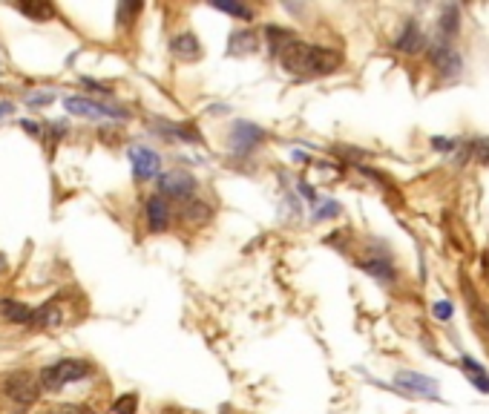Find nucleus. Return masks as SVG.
I'll return each instance as SVG.
<instances>
[{
	"mask_svg": "<svg viewBox=\"0 0 489 414\" xmlns=\"http://www.w3.org/2000/svg\"><path fill=\"white\" fill-rule=\"evenodd\" d=\"M432 314L437 317V319H452V314H455V308H452V302H446V300H441V302H435V308H432Z\"/></svg>",
	"mask_w": 489,
	"mask_h": 414,
	"instance_id": "obj_25",
	"label": "nucleus"
},
{
	"mask_svg": "<svg viewBox=\"0 0 489 414\" xmlns=\"http://www.w3.org/2000/svg\"><path fill=\"white\" fill-rule=\"evenodd\" d=\"M138 409V397L136 394H124L115 400V406H112V414H136Z\"/></svg>",
	"mask_w": 489,
	"mask_h": 414,
	"instance_id": "obj_23",
	"label": "nucleus"
},
{
	"mask_svg": "<svg viewBox=\"0 0 489 414\" xmlns=\"http://www.w3.org/2000/svg\"><path fill=\"white\" fill-rule=\"evenodd\" d=\"M472 147H475V153H478V159L486 164V161H489V141H486V138H478Z\"/></svg>",
	"mask_w": 489,
	"mask_h": 414,
	"instance_id": "obj_28",
	"label": "nucleus"
},
{
	"mask_svg": "<svg viewBox=\"0 0 489 414\" xmlns=\"http://www.w3.org/2000/svg\"><path fill=\"white\" fill-rule=\"evenodd\" d=\"M63 107L72 115H81V119H124V110H115V107H104L98 101H89V98H67Z\"/></svg>",
	"mask_w": 489,
	"mask_h": 414,
	"instance_id": "obj_8",
	"label": "nucleus"
},
{
	"mask_svg": "<svg viewBox=\"0 0 489 414\" xmlns=\"http://www.w3.org/2000/svg\"><path fill=\"white\" fill-rule=\"evenodd\" d=\"M182 216L187 219V222H204V219L211 216V207L204 202H190V204H185Z\"/></svg>",
	"mask_w": 489,
	"mask_h": 414,
	"instance_id": "obj_21",
	"label": "nucleus"
},
{
	"mask_svg": "<svg viewBox=\"0 0 489 414\" xmlns=\"http://www.w3.org/2000/svg\"><path fill=\"white\" fill-rule=\"evenodd\" d=\"M460 371H463V377H467L475 388H478L481 394H489V374H486V368L481 366L478 360L460 357Z\"/></svg>",
	"mask_w": 489,
	"mask_h": 414,
	"instance_id": "obj_13",
	"label": "nucleus"
},
{
	"mask_svg": "<svg viewBox=\"0 0 489 414\" xmlns=\"http://www.w3.org/2000/svg\"><path fill=\"white\" fill-rule=\"evenodd\" d=\"M27 101H29V107H44V104L53 101V95H49V93L46 95H29Z\"/></svg>",
	"mask_w": 489,
	"mask_h": 414,
	"instance_id": "obj_29",
	"label": "nucleus"
},
{
	"mask_svg": "<svg viewBox=\"0 0 489 414\" xmlns=\"http://www.w3.org/2000/svg\"><path fill=\"white\" fill-rule=\"evenodd\" d=\"M213 9L225 12V15H230V18H239V21H251L253 18V9L242 6V4H213Z\"/></svg>",
	"mask_w": 489,
	"mask_h": 414,
	"instance_id": "obj_22",
	"label": "nucleus"
},
{
	"mask_svg": "<svg viewBox=\"0 0 489 414\" xmlns=\"http://www.w3.org/2000/svg\"><path fill=\"white\" fill-rule=\"evenodd\" d=\"M147 225L153 233H164L170 225V204L164 196H150L147 199Z\"/></svg>",
	"mask_w": 489,
	"mask_h": 414,
	"instance_id": "obj_11",
	"label": "nucleus"
},
{
	"mask_svg": "<svg viewBox=\"0 0 489 414\" xmlns=\"http://www.w3.org/2000/svg\"><path fill=\"white\" fill-rule=\"evenodd\" d=\"M256 46H260V41H256L251 29H236L228 37V55H251V52H256Z\"/></svg>",
	"mask_w": 489,
	"mask_h": 414,
	"instance_id": "obj_15",
	"label": "nucleus"
},
{
	"mask_svg": "<svg viewBox=\"0 0 489 414\" xmlns=\"http://www.w3.org/2000/svg\"><path fill=\"white\" fill-rule=\"evenodd\" d=\"M141 12V4H119V23L127 26Z\"/></svg>",
	"mask_w": 489,
	"mask_h": 414,
	"instance_id": "obj_24",
	"label": "nucleus"
},
{
	"mask_svg": "<svg viewBox=\"0 0 489 414\" xmlns=\"http://www.w3.org/2000/svg\"><path fill=\"white\" fill-rule=\"evenodd\" d=\"M130 164H133V173L138 181H147L153 176H159L162 170V159L156 150L150 147H133L130 150Z\"/></svg>",
	"mask_w": 489,
	"mask_h": 414,
	"instance_id": "obj_9",
	"label": "nucleus"
},
{
	"mask_svg": "<svg viewBox=\"0 0 489 414\" xmlns=\"http://www.w3.org/2000/svg\"><path fill=\"white\" fill-rule=\"evenodd\" d=\"M282 61V70L294 78H323V75H331L340 70L343 63V55L337 49L331 46H319V44H308V41H294L286 52L279 55Z\"/></svg>",
	"mask_w": 489,
	"mask_h": 414,
	"instance_id": "obj_1",
	"label": "nucleus"
},
{
	"mask_svg": "<svg viewBox=\"0 0 489 414\" xmlns=\"http://www.w3.org/2000/svg\"><path fill=\"white\" fill-rule=\"evenodd\" d=\"M437 29H441V35H446V37L458 35V29H460V9L455 4H446L441 9V15H437Z\"/></svg>",
	"mask_w": 489,
	"mask_h": 414,
	"instance_id": "obj_19",
	"label": "nucleus"
},
{
	"mask_svg": "<svg viewBox=\"0 0 489 414\" xmlns=\"http://www.w3.org/2000/svg\"><path fill=\"white\" fill-rule=\"evenodd\" d=\"M429 61L432 67L437 70L441 78H458L463 72V61H460V52L449 44V41H437L429 46Z\"/></svg>",
	"mask_w": 489,
	"mask_h": 414,
	"instance_id": "obj_3",
	"label": "nucleus"
},
{
	"mask_svg": "<svg viewBox=\"0 0 489 414\" xmlns=\"http://www.w3.org/2000/svg\"><path fill=\"white\" fill-rule=\"evenodd\" d=\"M18 12H23V15L32 18V21H49V18H55V6L53 4H21Z\"/></svg>",
	"mask_w": 489,
	"mask_h": 414,
	"instance_id": "obj_20",
	"label": "nucleus"
},
{
	"mask_svg": "<svg viewBox=\"0 0 489 414\" xmlns=\"http://www.w3.org/2000/svg\"><path fill=\"white\" fill-rule=\"evenodd\" d=\"M53 414H93L87 406H79V403H67V406H58L53 409Z\"/></svg>",
	"mask_w": 489,
	"mask_h": 414,
	"instance_id": "obj_27",
	"label": "nucleus"
},
{
	"mask_svg": "<svg viewBox=\"0 0 489 414\" xmlns=\"http://www.w3.org/2000/svg\"><path fill=\"white\" fill-rule=\"evenodd\" d=\"M265 37H268V49H271V55H282L294 41H297V35L291 29H282V26H268L265 29Z\"/></svg>",
	"mask_w": 489,
	"mask_h": 414,
	"instance_id": "obj_17",
	"label": "nucleus"
},
{
	"mask_svg": "<svg viewBox=\"0 0 489 414\" xmlns=\"http://www.w3.org/2000/svg\"><path fill=\"white\" fill-rule=\"evenodd\" d=\"M12 110V104H0V112H9Z\"/></svg>",
	"mask_w": 489,
	"mask_h": 414,
	"instance_id": "obj_31",
	"label": "nucleus"
},
{
	"mask_svg": "<svg viewBox=\"0 0 489 414\" xmlns=\"http://www.w3.org/2000/svg\"><path fill=\"white\" fill-rule=\"evenodd\" d=\"M193 193H196V178L185 170H170L159 178V196H164V199L187 202Z\"/></svg>",
	"mask_w": 489,
	"mask_h": 414,
	"instance_id": "obj_5",
	"label": "nucleus"
},
{
	"mask_svg": "<svg viewBox=\"0 0 489 414\" xmlns=\"http://www.w3.org/2000/svg\"><path fill=\"white\" fill-rule=\"evenodd\" d=\"M159 129V133L164 136V138H170V141H187V145H199L202 141V136L196 133L193 127H187V124H170V121H156L153 124Z\"/></svg>",
	"mask_w": 489,
	"mask_h": 414,
	"instance_id": "obj_14",
	"label": "nucleus"
},
{
	"mask_svg": "<svg viewBox=\"0 0 489 414\" xmlns=\"http://www.w3.org/2000/svg\"><path fill=\"white\" fill-rule=\"evenodd\" d=\"M423 46H427V37H423L420 26L415 21H409L401 35L394 37V49L403 52V55H418V52H423Z\"/></svg>",
	"mask_w": 489,
	"mask_h": 414,
	"instance_id": "obj_10",
	"label": "nucleus"
},
{
	"mask_svg": "<svg viewBox=\"0 0 489 414\" xmlns=\"http://www.w3.org/2000/svg\"><path fill=\"white\" fill-rule=\"evenodd\" d=\"M4 268H6V259H4V256H0V270H4Z\"/></svg>",
	"mask_w": 489,
	"mask_h": 414,
	"instance_id": "obj_32",
	"label": "nucleus"
},
{
	"mask_svg": "<svg viewBox=\"0 0 489 414\" xmlns=\"http://www.w3.org/2000/svg\"><path fill=\"white\" fill-rule=\"evenodd\" d=\"M89 374H93L89 362H84V360H61V362H53V366H46L37 380H41V388H46V392H61L63 385L79 383V380L89 377Z\"/></svg>",
	"mask_w": 489,
	"mask_h": 414,
	"instance_id": "obj_2",
	"label": "nucleus"
},
{
	"mask_svg": "<svg viewBox=\"0 0 489 414\" xmlns=\"http://www.w3.org/2000/svg\"><path fill=\"white\" fill-rule=\"evenodd\" d=\"M394 383L401 385L406 394H418V397H427V400H441V385H437L432 377H427V374L397 371L394 374Z\"/></svg>",
	"mask_w": 489,
	"mask_h": 414,
	"instance_id": "obj_7",
	"label": "nucleus"
},
{
	"mask_svg": "<svg viewBox=\"0 0 489 414\" xmlns=\"http://www.w3.org/2000/svg\"><path fill=\"white\" fill-rule=\"evenodd\" d=\"M170 52L178 61H199L202 58V44L193 32H182L170 41Z\"/></svg>",
	"mask_w": 489,
	"mask_h": 414,
	"instance_id": "obj_12",
	"label": "nucleus"
},
{
	"mask_svg": "<svg viewBox=\"0 0 489 414\" xmlns=\"http://www.w3.org/2000/svg\"><path fill=\"white\" fill-rule=\"evenodd\" d=\"M0 310H4V317L9 322H18V326H29V322H35V308L23 305L18 300H0Z\"/></svg>",
	"mask_w": 489,
	"mask_h": 414,
	"instance_id": "obj_16",
	"label": "nucleus"
},
{
	"mask_svg": "<svg viewBox=\"0 0 489 414\" xmlns=\"http://www.w3.org/2000/svg\"><path fill=\"white\" fill-rule=\"evenodd\" d=\"M432 145H435V150H455V141L441 138V136H437V138L432 141Z\"/></svg>",
	"mask_w": 489,
	"mask_h": 414,
	"instance_id": "obj_30",
	"label": "nucleus"
},
{
	"mask_svg": "<svg viewBox=\"0 0 489 414\" xmlns=\"http://www.w3.org/2000/svg\"><path fill=\"white\" fill-rule=\"evenodd\" d=\"M265 138V129L256 127L251 121H234V129H230V153L234 155H251L256 147L262 145Z\"/></svg>",
	"mask_w": 489,
	"mask_h": 414,
	"instance_id": "obj_4",
	"label": "nucleus"
},
{
	"mask_svg": "<svg viewBox=\"0 0 489 414\" xmlns=\"http://www.w3.org/2000/svg\"><path fill=\"white\" fill-rule=\"evenodd\" d=\"M37 383H41V380H35V374L15 371V374H9V377L4 380V392H6V397L15 400V403L29 406V403H35V400H37Z\"/></svg>",
	"mask_w": 489,
	"mask_h": 414,
	"instance_id": "obj_6",
	"label": "nucleus"
},
{
	"mask_svg": "<svg viewBox=\"0 0 489 414\" xmlns=\"http://www.w3.org/2000/svg\"><path fill=\"white\" fill-rule=\"evenodd\" d=\"M360 268L366 270V274H371L375 279H380V282H394L397 279V274H394V268H392V262L385 256H371V259H363L360 262Z\"/></svg>",
	"mask_w": 489,
	"mask_h": 414,
	"instance_id": "obj_18",
	"label": "nucleus"
},
{
	"mask_svg": "<svg viewBox=\"0 0 489 414\" xmlns=\"http://www.w3.org/2000/svg\"><path fill=\"white\" fill-rule=\"evenodd\" d=\"M319 207H323V211H317V213H314L317 219H331V216H340V204H337V202H331V199H328V202H323Z\"/></svg>",
	"mask_w": 489,
	"mask_h": 414,
	"instance_id": "obj_26",
	"label": "nucleus"
}]
</instances>
